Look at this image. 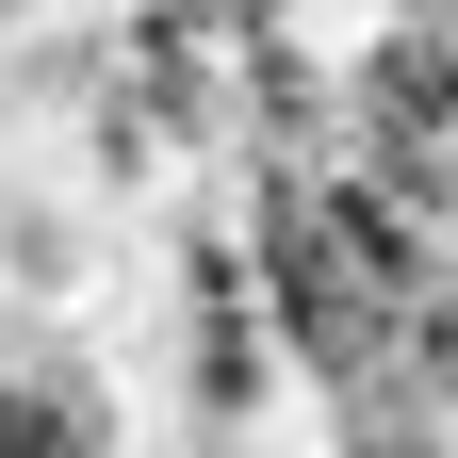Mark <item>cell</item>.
<instances>
[{
    "mask_svg": "<svg viewBox=\"0 0 458 458\" xmlns=\"http://www.w3.org/2000/svg\"><path fill=\"white\" fill-rule=\"evenodd\" d=\"M131 295V229H114L49 148H0V344H66Z\"/></svg>",
    "mask_w": 458,
    "mask_h": 458,
    "instance_id": "1",
    "label": "cell"
},
{
    "mask_svg": "<svg viewBox=\"0 0 458 458\" xmlns=\"http://www.w3.org/2000/svg\"><path fill=\"white\" fill-rule=\"evenodd\" d=\"M393 377H410V393H426V410L458 426V262H426V295H410V311H393Z\"/></svg>",
    "mask_w": 458,
    "mask_h": 458,
    "instance_id": "2",
    "label": "cell"
}]
</instances>
